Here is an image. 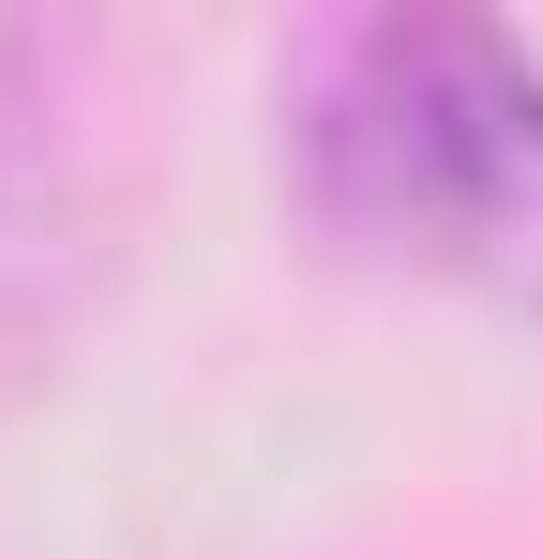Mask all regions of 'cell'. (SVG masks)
I'll return each instance as SVG.
<instances>
[{
    "label": "cell",
    "instance_id": "obj_1",
    "mask_svg": "<svg viewBox=\"0 0 543 559\" xmlns=\"http://www.w3.org/2000/svg\"><path fill=\"white\" fill-rule=\"evenodd\" d=\"M287 167L317 227L393 273L543 318V61L483 15H348L302 46Z\"/></svg>",
    "mask_w": 543,
    "mask_h": 559
},
{
    "label": "cell",
    "instance_id": "obj_2",
    "mask_svg": "<svg viewBox=\"0 0 543 559\" xmlns=\"http://www.w3.org/2000/svg\"><path fill=\"white\" fill-rule=\"evenodd\" d=\"M106 273V46L15 31L0 46V378L46 364Z\"/></svg>",
    "mask_w": 543,
    "mask_h": 559
}]
</instances>
